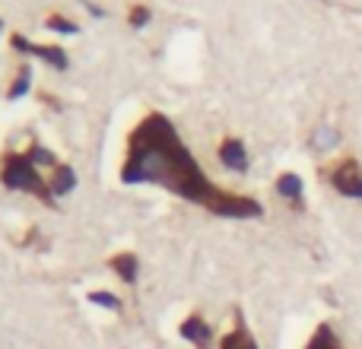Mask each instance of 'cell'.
Listing matches in <instances>:
<instances>
[{
    "label": "cell",
    "instance_id": "1",
    "mask_svg": "<svg viewBox=\"0 0 362 349\" xmlns=\"http://www.w3.org/2000/svg\"><path fill=\"white\" fill-rule=\"evenodd\" d=\"M124 184H156L172 191L187 203L204 206L206 213L223 219H257L264 213L261 200L248 194H232L216 187L197 159L185 146L178 127L163 112H150L127 134V156L121 165Z\"/></svg>",
    "mask_w": 362,
    "mask_h": 349
},
{
    "label": "cell",
    "instance_id": "2",
    "mask_svg": "<svg viewBox=\"0 0 362 349\" xmlns=\"http://www.w3.org/2000/svg\"><path fill=\"white\" fill-rule=\"evenodd\" d=\"M0 181H4V187H10V191H25V194H32V197H38L42 203L54 206V194L38 178L35 162L29 159V153H23V156H6L4 169H0Z\"/></svg>",
    "mask_w": 362,
    "mask_h": 349
},
{
    "label": "cell",
    "instance_id": "3",
    "mask_svg": "<svg viewBox=\"0 0 362 349\" xmlns=\"http://www.w3.org/2000/svg\"><path fill=\"white\" fill-rule=\"evenodd\" d=\"M10 45H13V51H19V54L42 57L45 64H51V67H57V70H67L70 67L67 51H64L61 45H35V42H29L25 35H19V32L10 38Z\"/></svg>",
    "mask_w": 362,
    "mask_h": 349
},
{
    "label": "cell",
    "instance_id": "4",
    "mask_svg": "<svg viewBox=\"0 0 362 349\" xmlns=\"http://www.w3.org/2000/svg\"><path fill=\"white\" fill-rule=\"evenodd\" d=\"M331 184H334V191L344 194V197L362 200V169L356 159H344L340 165H334Z\"/></svg>",
    "mask_w": 362,
    "mask_h": 349
},
{
    "label": "cell",
    "instance_id": "5",
    "mask_svg": "<svg viewBox=\"0 0 362 349\" xmlns=\"http://www.w3.org/2000/svg\"><path fill=\"white\" fill-rule=\"evenodd\" d=\"M178 333H181V340H187L194 349H210V343H213V331L200 314H187L178 324Z\"/></svg>",
    "mask_w": 362,
    "mask_h": 349
},
{
    "label": "cell",
    "instance_id": "6",
    "mask_svg": "<svg viewBox=\"0 0 362 349\" xmlns=\"http://www.w3.org/2000/svg\"><path fill=\"white\" fill-rule=\"evenodd\" d=\"M219 162L232 172H248V150L242 137H226L219 143Z\"/></svg>",
    "mask_w": 362,
    "mask_h": 349
},
{
    "label": "cell",
    "instance_id": "7",
    "mask_svg": "<svg viewBox=\"0 0 362 349\" xmlns=\"http://www.w3.org/2000/svg\"><path fill=\"white\" fill-rule=\"evenodd\" d=\"M219 349H257V340H255V333L248 331V324H245L242 312H235V327L219 340Z\"/></svg>",
    "mask_w": 362,
    "mask_h": 349
},
{
    "label": "cell",
    "instance_id": "8",
    "mask_svg": "<svg viewBox=\"0 0 362 349\" xmlns=\"http://www.w3.org/2000/svg\"><path fill=\"white\" fill-rule=\"evenodd\" d=\"M108 267H112L127 286H134L140 276V257L134 254V251H121V254H115L112 261H108Z\"/></svg>",
    "mask_w": 362,
    "mask_h": 349
},
{
    "label": "cell",
    "instance_id": "9",
    "mask_svg": "<svg viewBox=\"0 0 362 349\" xmlns=\"http://www.w3.org/2000/svg\"><path fill=\"white\" fill-rule=\"evenodd\" d=\"M276 194H280L283 200H289L296 210H302V194H305V184H302V178L296 172H286V174L276 178Z\"/></svg>",
    "mask_w": 362,
    "mask_h": 349
},
{
    "label": "cell",
    "instance_id": "10",
    "mask_svg": "<svg viewBox=\"0 0 362 349\" xmlns=\"http://www.w3.org/2000/svg\"><path fill=\"white\" fill-rule=\"evenodd\" d=\"M48 187H51V194H54V200L67 197V194H74V187H76V172L70 169L67 162H57L54 174H51V181H48Z\"/></svg>",
    "mask_w": 362,
    "mask_h": 349
},
{
    "label": "cell",
    "instance_id": "11",
    "mask_svg": "<svg viewBox=\"0 0 362 349\" xmlns=\"http://www.w3.org/2000/svg\"><path fill=\"white\" fill-rule=\"evenodd\" d=\"M305 349H344L340 337L334 333L331 324H318V331L312 333V340L305 343Z\"/></svg>",
    "mask_w": 362,
    "mask_h": 349
},
{
    "label": "cell",
    "instance_id": "12",
    "mask_svg": "<svg viewBox=\"0 0 362 349\" xmlns=\"http://www.w3.org/2000/svg\"><path fill=\"white\" fill-rule=\"evenodd\" d=\"M29 83H32V67H29V64H23V67H19V76L13 80L10 93H6V99H10V102L23 99V95L29 93Z\"/></svg>",
    "mask_w": 362,
    "mask_h": 349
},
{
    "label": "cell",
    "instance_id": "13",
    "mask_svg": "<svg viewBox=\"0 0 362 349\" xmlns=\"http://www.w3.org/2000/svg\"><path fill=\"white\" fill-rule=\"evenodd\" d=\"M127 23H131L134 29H146V25L153 23V10H150V6H144V4L131 6V13H127Z\"/></svg>",
    "mask_w": 362,
    "mask_h": 349
},
{
    "label": "cell",
    "instance_id": "14",
    "mask_svg": "<svg viewBox=\"0 0 362 349\" xmlns=\"http://www.w3.org/2000/svg\"><path fill=\"white\" fill-rule=\"evenodd\" d=\"M312 146L315 150H331V146H337V131L334 127H318L315 131V137H312Z\"/></svg>",
    "mask_w": 362,
    "mask_h": 349
},
{
    "label": "cell",
    "instance_id": "15",
    "mask_svg": "<svg viewBox=\"0 0 362 349\" xmlns=\"http://www.w3.org/2000/svg\"><path fill=\"white\" fill-rule=\"evenodd\" d=\"M45 25H48L51 32H61V35H76V23H70V19L61 16V13L48 16V19H45Z\"/></svg>",
    "mask_w": 362,
    "mask_h": 349
},
{
    "label": "cell",
    "instance_id": "16",
    "mask_svg": "<svg viewBox=\"0 0 362 349\" xmlns=\"http://www.w3.org/2000/svg\"><path fill=\"white\" fill-rule=\"evenodd\" d=\"M89 302H93V305H102V308H112V312H118L121 308V299L115 292H99V289H95V292H89Z\"/></svg>",
    "mask_w": 362,
    "mask_h": 349
},
{
    "label": "cell",
    "instance_id": "17",
    "mask_svg": "<svg viewBox=\"0 0 362 349\" xmlns=\"http://www.w3.org/2000/svg\"><path fill=\"white\" fill-rule=\"evenodd\" d=\"M0 29H4V19H0Z\"/></svg>",
    "mask_w": 362,
    "mask_h": 349
}]
</instances>
